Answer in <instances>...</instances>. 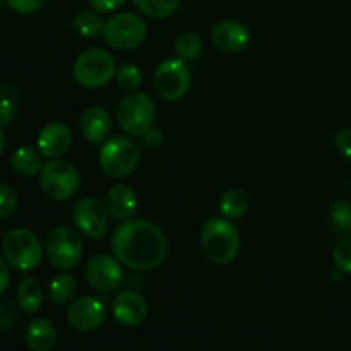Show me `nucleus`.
Here are the masks:
<instances>
[{
  "mask_svg": "<svg viewBox=\"0 0 351 351\" xmlns=\"http://www.w3.org/2000/svg\"><path fill=\"white\" fill-rule=\"evenodd\" d=\"M17 204V195L9 185L0 184V219H5L9 216H12L16 213Z\"/></svg>",
  "mask_w": 351,
  "mask_h": 351,
  "instance_id": "c756f323",
  "label": "nucleus"
},
{
  "mask_svg": "<svg viewBox=\"0 0 351 351\" xmlns=\"http://www.w3.org/2000/svg\"><path fill=\"white\" fill-rule=\"evenodd\" d=\"M67 321L75 331L91 332L101 328L106 321V307L99 298L86 295L71 304Z\"/></svg>",
  "mask_w": 351,
  "mask_h": 351,
  "instance_id": "ddd939ff",
  "label": "nucleus"
},
{
  "mask_svg": "<svg viewBox=\"0 0 351 351\" xmlns=\"http://www.w3.org/2000/svg\"><path fill=\"white\" fill-rule=\"evenodd\" d=\"M82 136L93 144H101L108 139L112 130V119L103 106H89L79 120Z\"/></svg>",
  "mask_w": 351,
  "mask_h": 351,
  "instance_id": "f3484780",
  "label": "nucleus"
},
{
  "mask_svg": "<svg viewBox=\"0 0 351 351\" xmlns=\"http://www.w3.org/2000/svg\"><path fill=\"white\" fill-rule=\"evenodd\" d=\"M10 283V273L9 267H7V261L3 257H0V298L5 295L7 288Z\"/></svg>",
  "mask_w": 351,
  "mask_h": 351,
  "instance_id": "c9c22d12",
  "label": "nucleus"
},
{
  "mask_svg": "<svg viewBox=\"0 0 351 351\" xmlns=\"http://www.w3.org/2000/svg\"><path fill=\"white\" fill-rule=\"evenodd\" d=\"M112 252L122 266L132 271H153L163 264L168 239L147 219H125L112 233Z\"/></svg>",
  "mask_w": 351,
  "mask_h": 351,
  "instance_id": "f257e3e1",
  "label": "nucleus"
},
{
  "mask_svg": "<svg viewBox=\"0 0 351 351\" xmlns=\"http://www.w3.org/2000/svg\"><path fill=\"white\" fill-rule=\"evenodd\" d=\"M3 2H5V0H0V5H2V3H3Z\"/></svg>",
  "mask_w": 351,
  "mask_h": 351,
  "instance_id": "58836bf2",
  "label": "nucleus"
},
{
  "mask_svg": "<svg viewBox=\"0 0 351 351\" xmlns=\"http://www.w3.org/2000/svg\"><path fill=\"white\" fill-rule=\"evenodd\" d=\"M110 211L105 202L98 197H82L75 202L72 209V219L75 223V228L82 235L89 237L93 240H101L108 235L110 230Z\"/></svg>",
  "mask_w": 351,
  "mask_h": 351,
  "instance_id": "9b49d317",
  "label": "nucleus"
},
{
  "mask_svg": "<svg viewBox=\"0 0 351 351\" xmlns=\"http://www.w3.org/2000/svg\"><path fill=\"white\" fill-rule=\"evenodd\" d=\"M113 317L125 328H137L147 317V304L141 293L132 288H127L117 293L112 304Z\"/></svg>",
  "mask_w": 351,
  "mask_h": 351,
  "instance_id": "4468645a",
  "label": "nucleus"
},
{
  "mask_svg": "<svg viewBox=\"0 0 351 351\" xmlns=\"http://www.w3.org/2000/svg\"><path fill=\"white\" fill-rule=\"evenodd\" d=\"M249 209V197L242 189H228L219 199V211L225 218L239 219Z\"/></svg>",
  "mask_w": 351,
  "mask_h": 351,
  "instance_id": "4be33fe9",
  "label": "nucleus"
},
{
  "mask_svg": "<svg viewBox=\"0 0 351 351\" xmlns=\"http://www.w3.org/2000/svg\"><path fill=\"white\" fill-rule=\"evenodd\" d=\"M3 147H5V136L2 132V127H0V154H2Z\"/></svg>",
  "mask_w": 351,
  "mask_h": 351,
  "instance_id": "4c0bfd02",
  "label": "nucleus"
},
{
  "mask_svg": "<svg viewBox=\"0 0 351 351\" xmlns=\"http://www.w3.org/2000/svg\"><path fill=\"white\" fill-rule=\"evenodd\" d=\"M211 40L219 50L228 51V53H239L249 47L250 29L240 21L226 19L213 27Z\"/></svg>",
  "mask_w": 351,
  "mask_h": 351,
  "instance_id": "dca6fc26",
  "label": "nucleus"
},
{
  "mask_svg": "<svg viewBox=\"0 0 351 351\" xmlns=\"http://www.w3.org/2000/svg\"><path fill=\"white\" fill-rule=\"evenodd\" d=\"M17 305L26 314H34L43 305V290L34 278H24L17 287Z\"/></svg>",
  "mask_w": 351,
  "mask_h": 351,
  "instance_id": "412c9836",
  "label": "nucleus"
},
{
  "mask_svg": "<svg viewBox=\"0 0 351 351\" xmlns=\"http://www.w3.org/2000/svg\"><path fill=\"white\" fill-rule=\"evenodd\" d=\"M57 343V331L48 319H34L26 329V345L31 351H50Z\"/></svg>",
  "mask_w": 351,
  "mask_h": 351,
  "instance_id": "6ab92c4d",
  "label": "nucleus"
},
{
  "mask_svg": "<svg viewBox=\"0 0 351 351\" xmlns=\"http://www.w3.org/2000/svg\"><path fill=\"white\" fill-rule=\"evenodd\" d=\"M10 167L23 177H34L43 168V156L31 146H21L10 156Z\"/></svg>",
  "mask_w": 351,
  "mask_h": 351,
  "instance_id": "aec40b11",
  "label": "nucleus"
},
{
  "mask_svg": "<svg viewBox=\"0 0 351 351\" xmlns=\"http://www.w3.org/2000/svg\"><path fill=\"white\" fill-rule=\"evenodd\" d=\"M75 293H77V283L75 278L71 273L64 271V273L57 274L50 283V297L55 304L64 305L69 302H74Z\"/></svg>",
  "mask_w": 351,
  "mask_h": 351,
  "instance_id": "b1692460",
  "label": "nucleus"
},
{
  "mask_svg": "<svg viewBox=\"0 0 351 351\" xmlns=\"http://www.w3.org/2000/svg\"><path fill=\"white\" fill-rule=\"evenodd\" d=\"M331 216L332 228L339 235H350L351 233V204L348 201H336L331 206Z\"/></svg>",
  "mask_w": 351,
  "mask_h": 351,
  "instance_id": "cd10ccee",
  "label": "nucleus"
},
{
  "mask_svg": "<svg viewBox=\"0 0 351 351\" xmlns=\"http://www.w3.org/2000/svg\"><path fill=\"white\" fill-rule=\"evenodd\" d=\"M115 81L120 88L125 89V91H129V93H132V91H137V89L143 86L144 74H143V71L137 67V65L123 64L122 67L117 69Z\"/></svg>",
  "mask_w": 351,
  "mask_h": 351,
  "instance_id": "bb28decb",
  "label": "nucleus"
},
{
  "mask_svg": "<svg viewBox=\"0 0 351 351\" xmlns=\"http://www.w3.org/2000/svg\"><path fill=\"white\" fill-rule=\"evenodd\" d=\"M332 261L338 271L351 274V237L343 239L332 250Z\"/></svg>",
  "mask_w": 351,
  "mask_h": 351,
  "instance_id": "c85d7f7f",
  "label": "nucleus"
},
{
  "mask_svg": "<svg viewBox=\"0 0 351 351\" xmlns=\"http://www.w3.org/2000/svg\"><path fill=\"white\" fill-rule=\"evenodd\" d=\"M201 249L208 261L218 266L233 263L240 252V233L232 219L211 216L201 232Z\"/></svg>",
  "mask_w": 351,
  "mask_h": 351,
  "instance_id": "f03ea898",
  "label": "nucleus"
},
{
  "mask_svg": "<svg viewBox=\"0 0 351 351\" xmlns=\"http://www.w3.org/2000/svg\"><path fill=\"white\" fill-rule=\"evenodd\" d=\"M86 280L93 290L101 295L119 291L123 283L122 263L115 256L98 254L89 259L88 266H86Z\"/></svg>",
  "mask_w": 351,
  "mask_h": 351,
  "instance_id": "f8f14e48",
  "label": "nucleus"
},
{
  "mask_svg": "<svg viewBox=\"0 0 351 351\" xmlns=\"http://www.w3.org/2000/svg\"><path fill=\"white\" fill-rule=\"evenodd\" d=\"M2 256L14 269L27 273L40 266L43 259V243L31 230L14 228L3 237Z\"/></svg>",
  "mask_w": 351,
  "mask_h": 351,
  "instance_id": "39448f33",
  "label": "nucleus"
},
{
  "mask_svg": "<svg viewBox=\"0 0 351 351\" xmlns=\"http://www.w3.org/2000/svg\"><path fill=\"white\" fill-rule=\"evenodd\" d=\"M14 324H16V308L9 302H3L0 304V332H9Z\"/></svg>",
  "mask_w": 351,
  "mask_h": 351,
  "instance_id": "2f4dec72",
  "label": "nucleus"
},
{
  "mask_svg": "<svg viewBox=\"0 0 351 351\" xmlns=\"http://www.w3.org/2000/svg\"><path fill=\"white\" fill-rule=\"evenodd\" d=\"M191 84L192 75L187 62L178 57L163 60L154 72V88L167 101H178L184 98L191 89Z\"/></svg>",
  "mask_w": 351,
  "mask_h": 351,
  "instance_id": "9d476101",
  "label": "nucleus"
},
{
  "mask_svg": "<svg viewBox=\"0 0 351 351\" xmlns=\"http://www.w3.org/2000/svg\"><path fill=\"white\" fill-rule=\"evenodd\" d=\"M40 185L45 195L53 201H67L77 194L81 187V175L74 163L55 158L47 161L40 171Z\"/></svg>",
  "mask_w": 351,
  "mask_h": 351,
  "instance_id": "423d86ee",
  "label": "nucleus"
},
{
  "mask_svg": "<svg viewBox=\"0 0 351 351\" xmlns=\"http://www.w3.org/2000/svg\"><path fill=\"white\" fill-rule=\"evenodd\" d=\"M98 160L106 177L125 178L139 167L141 149L132 137L117 136L103 143Z\"/></svg>",
  "mask_w": 351,
  "mask_h": 351,
  "instance_id": "20e7f679",
  "label": "nucleus"
},
{
  "mask_svg": "<svg viewBox=\"0 0 351 351\" xmlns=\"http://www.w3.org/2000/svg\"><path fill=\"white\" fill-rule=\"evenodd\" d=\"M156 108L149 95L132 91L122 98L117 108V122L129 136H144L153 127Z\"/></svg>",
  "mask_w": 351,
  "mask_h": 351,
  "instance_id": "6e6552de",
  "label": "nucleus"
},
{
  "mask_svg": "<svg viewBox=\"0 0 351 351\" xmlns=\"http://www.w3.org/2000/svg\"><path fill=\"white\" fill-rule=\"evenodd\" d=\"M72 146V132L65 123L51 122L40 130L36 137V149L48 160L62 158Z\"/></svg>",
  "mask_w": 351,
  "mask_h": 351,
  "instance_id": "2eb2a0df",
  "label": "nucleus"
},
{
  "mask_svg": "<svg viewBox=\"0 0 351 351\" xmlns=\"http://www.w3.org/2000/svg\"><path fill=\"white\" fill-rule=\"evenodd\" d=\"M5 2L14 12L27 16V14L38 12L43 7L45 0H5Z\"/></svg>",
  "mask_w": 351,
  "mask_h": 351,
  "instance_id": "7c9ffc66",
  "label": "nucleus"
},
{
  "mask_svg": "<svg viewBox=\"0 0 351 351\" xmlns=\"http://www.w3.org/2000/svg\"><path fill=\"white\" fill-rule=\"evenodd\" d=\"M103 27H105V21L101 19L99 12L96 10H81L77 16L74 17V29L79 36L86 38V40H95L99 34H103Z\"/></svg>",
  "mask_w": 351,
  "mask_h": 351,
  "instance_id": "5701e85b",
  "label": "nucleus"
},
{
  "mask_svg": "<svg viewBox=\"0 0 351 351\" xmlns=\"http://www.w3.org/2000/svg\"><path fill=\"white\" fill-rule=\"evenodd\" d=\"M84 245L79 230L62 225L50 232L47 239V257L57 269L71 271L81 263Z\"/></svg>",
  "mask_w": 351,
  "mask_h": 351,
  "instance_id": "1a4fd4ad",
  "label": "nucleus"
},
{
  "mask_svg": "<svg viewBox=\"0 0 351 351\" xmlns=\"http://www.w3.org/2000/svg\"><path fill=\"white\" fill-rule=\"evenodd\" d=\"M143 137H144V141H146V144H149V146H153V147L160 146L161 141H163V134H161V130L156 129V127H151V129L147 130Z\"/></svg>",
  "mask_w": 351,
  "mask_h": 351,
  "instance_id": "e433bc0d",
  "label": "nucleus"
},
{
  "mask_svg": "<svg viewBox=\"0 0 351 351\" xmlns=\"http://www.w3.org/2000/svg\"><path fill=\"white\" fill-rule=\"evenodd\" d=\"M141 14L153 19H165L173 16L180 7L182 0H132Z\"/></svg>",
  "mask_w": 351,
  "mask_h": 351,
  "instance_id": "393cba45",
  "label": "nucleus"
},
{
  "mask_svg": "<svg viewBox=\"0 0 351 351\" xmlns=\"http://www.w3.org/2000/svg\"><path fill=\"white\" fill-rule=\"evenodd\" d=\"M117 69L115 57L108 50L89 48L77 55L72 65V75L82 88L98 89L115 79Z\"/></svg>",
  "mask_w": 351,
  "mask_h": 351,
  "instance_id": "7ed1b4c3",
  "label": "nucleus"
},
{
  "mask_svg": "<svg viewBox=\"0 0 351 351\" xmlns=\"http://www.w3.org/2000/svg\"><path fill=\"white\" fill-rule=\"evenodd\" d=\"M175 53L180 60L194 62L202 53V40L199 34L192 31H185L175 41Z\"/></svg>",
  "mask_w": 351,
  "mask_h": 351,
  "instance_id": "a878e982",
  "label": "nucleus"
},
{
  "mask_svg": "<svg viewBox=\"0 0 351 351\" xmlns=\"http://www.w3.org/2000/svg\"><path fill=\"white\" fill-rule=\"evenodd\" d=\"M106 208L110 216L115 219L125 221L130 219L137 211V194L125 184H119L112 187L106 194Z\"/></svg>",
  "mask_w": 351,
  "mask_h": 351,
  "instance_id": "a211bd4d",
  "label": "nucleus"
},
{
  "mask_svg": "<svg viewBox=\"0 0 351 351\" xmlns=\"http://www.w3.org/2000/svg\"><path fill=\"white\" fill-rule=\"evenodd\" d=\"M336 147H338L339 153L351 161V127H345L338 132L336 136Z\"/></svg>",
  "mask_w": 351,
  "mask_h": 351,
  "instance_id": "473e14b6",
  "label": "nucleus"
},
{
  "mask_svg": "<svg viewBox=\"0 0 351 351\" xmlns=\"http://www.w3.org/2000/svg\"><path fill=\"white\" fill-rule=\"evenodd\" d=\"M14 119H16V106L10 99L2 98L0 99V127L9 125Z\"/></svg>",
  "mask_w": 351,
  "mask_h": 351,
  "instance_id": "f704fd0d",
  "label": "nucleus"
},
{
  "mask_svg": "<svg viewBox=\"0 0 351 351\" xmlns=\"http://www.w3.org/2000/svg\"><path fill=\"white\" fill-rule=\"evenodd\" d=\"M147 27L143 17L136 12H119L105 21L103 40L115 50L129 51L141 47L146 40Z\"/></svg>",
  "mask_w": 351,
  "mask_h": 351,
  "instance_id": "0eeeda50",
  "label": "nucleus"
},
{
  "mask_svg": "<svg viewBox=\"0 0 351 351\" xmlns=\"http://www.w3.org/2000/svg\"><path fill=\"white\" fill-rule=\"evenodd\" d=\"M88 2L89 7H91L93 10H96V12L108 14L113 12V10H119L127 0H88Z\"/></svg>",
  "mask_w": 351,
  "mask_h": 351,
  "instance_id": "72a5a7b5",
  "label": "nucleus"
}]
</instances>
